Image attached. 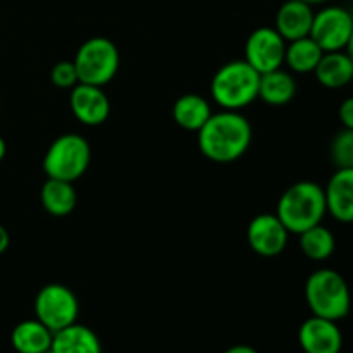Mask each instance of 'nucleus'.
<instances>
[{
    "label": "nucleus",
    "instance_id": "f257e3e1",
    "mask_svg": "<svg viewBox=\"0 0 353 353\" xmlns=\"http://www.w3.org/2000/svg\"><path fill=\"white\" fill-rule=\"evenodd\" d=\"M199 148L209 161L230 164L238 161L252 143V126L238 110L212 114L199 131Z\"/></svg>",
    "mask_w": 353,
    "mask_h": 353
},
{
    "label": "nucleus",
    "instance_id": "f03ea898",
    "mask_svg": "<svg viewBox=\"0 0 353 353\" xmlns=\"http://www.w3.org/2000/svg\"><path fill=\"white\" fill-rule=\"evenodd\" d=\"M327 214L324 188L314 181H299L281 195L276 216L293 234L323 223Z\"/></svg>",
    "mask_w": 353,
    "mask_h": 353
},
{
    "label": "nucleus",
    "instance_id": "7ed1b4c3",
    "mask_svg": "<svg viewBox=\"0 0 353 353\" xmlns=\"http://www.w3.org/2000/svg\"><path fill=\"white\" fill-rule=\"evenodd\" d=\"M305 300L317 317L340 321L350 314L352 295L348 283L334 269H317L307 278Z\"/></svg>",
    "mask_w": 353,
    "mask_h": 353
},
{
    "label": "nucleus",
    "instance_id": "20e7f679",
    "mask_svg": "<svg viewBox=\"0 0 353 353\" xmlns=\"http://www.w3.org/2000/svg\"><path fill=\"white\" fill-rule=\"evenodd\" d=\"M261 74L247 61L221 65L210 81V95L224 110H240L259 99Z\"/></svg>",
    "mask_w": 353,
    "mask_h": 353
},
{
    "label": "nucleus",
    "instance_id": "39448f33",
    "mask_svg": "<svg viewBox=\"0 0 353 353\" xmlns=\"http://www.w3.org/2000/svg\"><path fill=\"white\" fill-rule=\"evenodd\" d=\"M92 161L90 143L78 133L55 138L43 157V171L48 178L74 183L81 178Z\"/></svg>",
    "mask_w": 353,
    "mask_h": 353
},
{
    "label": "nucleus",
    "instance_id": "423d86ee",
    "mask_svg": "<svg viewBox=\"0 0 353 353\" xmlns=\"http://www.w3.org/2000/svg\"><path fill=\"white\" fill-rule=\"evenodd\" d=\"M79 83L105 86L119 71L121 55L114 41L103 37H93L83 41L74 57Z\"/></svg>",
    "mask_w": 353,
    "mask_h": 353
},
{
    "label": "nucleus",
    "instance_id": "0eeeda50",
    "mask_svg": "<svg viewBox=\"0 0 353 353\" xmlns=\"http://www.w3.org/2000/svg\"><path fill=\"white\" fill-rule=\"evenodd\" d=\"M34 316L52 333L64 330L78 321V296L71 288L61 283L45 285L34 299Z\"/></svg>",
    "mask_w": 353,
    "mask_h": 353
},
{
    "label": "nucleus",
    "instance_id": "6e6552de",
    "mask_svg": "<svg viewBox=\"0 0 353 353\" xmlns=\"http://www.w3.org/2000/svg\"><path fill=\"white\" fill-rule=\"evenodd\" d=\"M353 31V16L345 7L327 6L314 14L309 37L324 52L345 50Z\"/></svg>",
    "mask_w": 353,
    "mask_h": 353
},
{
    "label": "nucleus",
    "instance_id": "1a4fd4ad",
    "mask_svg": "<svg viewBox=\"0 0 353 353\" xmlns=\"http://www.w3.org/2000/svg\"><path fill=\"white\" fill-rule=\"evenodd\" d=\"M286 40L276 28L262 26L252 31L245 43V61L259 72L274 71L285 64Z\"/></svg>",
    "mask_w": 353,
    "mask_h": 353
},
{
    "label": "nucleus",
    "instance_id": "9d476101",
    "mask_svg": "<svg viewBox=\"0 0 353 353\" xmlns=\"http://www.w3.org/2000/svg\"><path fill=\"white\" fill-rule=\"evenodd\" d=\"M290 231L276 214H259L250 221L247 240L252 250L262 257H276L288 245Z\"/></svg>",
    "mask_w": 353,
    "mask_h": 353
},
{
    "label": "nucleus",
    "instance_id": "9b49d317",
    "mask_svg": "<svg viewBox=\"0 0 353 353\" xmlns=\"http://www.w3.org/2000/svg\"><path fill=\"white\" fill-rule=\"evenodd\" d=\"M69 103L76 119L86 126H100L110 114V100L102 86L78 83L72 88Z\"/></svg>",
    "mask_w": 353,
    "mask_h": 353
},
{
    "label": "nucleus",
    "instance_id": "f8f14e48",
    "mask_svg": "<svg viewBox=\"0 0 353 353\" xmlns=\"http://www.w3.org/2000/svg\"><path fill=\"white\" fill-rule=\"evenodd\" d=\"M300 347L305 353H340L343 336L336 321L312 316L300 326Z\"/></svg>",
    "mask_w": 353,
    "mask_h": 353
},
{
    "label": "nucleus",
    "instance_id": "ddd939ff",
    "mask_svg": "<svg viewBox=\"0 0 353 353\" xmlns=\"http://www.w3.org/2000/svg\"><path fill=\"white\" fill-rule=\"evenodd\" d=\"M327 214L338 223H353V168L336 169L324 188Z\"/></svg>",
    "mask_w": 353,
    "mask_h": 353
},
{
    "label": "nucleus",
    "instance_id": "4468645a",
    "mask_svg": "<svg viewBox=\"0 0 353 353\" xmlns=\"http://www.w3.org/2000/svg\"><path fill=\"white\" fill-rule=\"evenodd\" d=\"M314 9L302 0H286L276 14V31L288 41L305 38L310 34Z\"/></svg>",
    "mask_w": 353,
    "mask_h": 353
},
{
    "label": "nucleus",
    "instance_id": "2eb2a0df",
    "mask_svg": "<svg viewBox=\"0 0 353 353\" xmlns=\"http://www.w3.org/2000/svg\"><path fill=\"white\" fill-rule=\"evenodd\" d=\"M48 353H102V345L90 327L74 323L55 331Z\"/></svg>",
    "mask_w": 353,
    "mask_h": 353
},
{
    "label": "nucleus",
    "instance_id": "dca6fc26",
    "mask_svg": "<svg viewBox=\"0 0 353 353\" xmlns=\"http://www.w3.org/2000/svg\"><path fill=\"white\" fill-rule=\"evenodd\" d=\"M317 81L330 90L343 88L353 79V62L345 50L324 52L319 64L314 69Z\"/></svg>",
    "mask_w": 353,
    "mask_h": 353
},
{
    "label": "nucleus",
    "instance_id": "f3484780",
    "mask_svg": "<svg viewBox=\"0 0 353 353\" xmlns=\"http://www.w3.org/2000/svg\"><path fill=\"white\" fill-rule=\"evenodd\" d=\"M52 333L38 319H28L17 324L10 334V343L17 353H48L52 345Z\"/></svg>",
    "mask_w": 353,
    "mask_h": 353
},
{
    "label": "nucleus",
    "instance_id": "a211bd4d",
    "mask_svg": "<svg viewBox=\"0 0 353 353\" xmlns=\"http://www.w3.org/2000/svg\"><path fill=\"white\" fill-rule=\"evenodd\" d=\"M210 116L209 102L199 93H185L172 105V119L186 131H199Z\"/></svg>",
    "mask_w": 353,
    "mask_h": 353
},
{
    "label": "nucleus",
    "instance_id": "6ab92c4d",
    "mask_svg": "<svg viewBox=\"0 0 353 353\" xmlns=\"http://www.w3.org/2000/svg\"><path fill=\"white\" fill-rule=\"evenodd\" d=\"M41 205L50 216L64 217L74 210L78 203V193L69 181L48 178L41 186Z\"/></svg>",
    "mask_w": 353,
    "mask_h": 353
},
{
    "label": "nucleus",
    "instance_id": "aec40b11",
    "mask_svg": "<svg viewBox=\"0 0 353 353\" xmlns=\"http://www.w3.org/2000/svg\"><path fill=\"white\" fill-rule=\"evenodd\" d=\"M296 93V83L292 74L281 68L261 74L259 97L269 105H286Z\"/></svg>",
    "mask_w": 353,
    "mask_h": 353
},
{
    "label": "nucleus",
    "instance_id": "412c9836",
    "mask_svg": "<svg viewBox=\"0 0 353 353\" xmlns=\"http://www.w3.org/2000/svg\"><path fill=\"white\" fill-rule=\"evenodd\" d=\"M323 54V48L310 37L299 38V40L288 41V45H286L285 62L292 71L307 74V72H314Z\"/></svg>",
    "mask_w": 353,
    "mask_h": 353
},
{
    "label": "nucleus",
    "instance_id": "4be33fe9",
    "mask_svg": "<svg viewBox=\"0 0 353 353\" xmlns=\"http://www.w3.org/2000/svg\"><path fill=\"white\" fill-rule=\"evenodd\" d=\"M299 236L300 248H302L303 255H305L307 259H310V261L323 262L327 261V259L334 254L336 238L331 233V230L323 226V223L317 224V226L309 228V230H305L303 233H300Z\"/></svg>",
    "mask_w": 353,
    "mask_h": 353
},
{
    "label": "nucleus",
    "instance_id": "5701e85b",
    "mask_svg": "<svg viewBox=\"0 0 353 353\" xmlns=\"http://www.w3.org/2000/svg\"><path fill=\"white\" fill-rule=\"evenodd\" d=\"M330 157L336 169L353 168V130L343 128L334 134L330 145Z\"/></svg>",
    "mask_w": 353,
    "mask_h": 353
},
{
    "label": "nucleus",
    "instance_id": "b1692460",
    "mask_svg": "<svg viewBox=\"0 0 353 353\" xmlns=\"http://www.w3.org/2000/svg\"><path fill=\"white\" fill-rule=\"evenodd\" d=\"M50 79L57 88H74L79 83L76 65L72 61H61L52 68Z\"/></svg>",
    "mask_w": 353,
    "mask_h": 353
},
{
    "label": "nucleus",
    "instance_id": "393cba45",
    "mask_svg": "<svg viewBox=\"0 0 353 353\" xmlns=\"http://www.w3.org/2000/svg\"><path fill=\"white\" fill-rule=\"evenodd\" d=\"M338 116H340L341 124L347 130H353V97H348L341 102L340 110H338Z\"/></svg>",
    "mask_w": 353,
    "mask_h": 353
},
{
    "label": "nucleus",
    "instance_id": "a878e982",
    "mask_svg": "<svg viewBox=\"0 0 353 353\" xmlns=\"http://www.w3.org/2000/svg\"><path fill=\"white\" fill-rule=\"evenodd\" d=\"M10 245V236H9V231L6 230V228L0 224V254H3V252L9 248Z\"/></svg>",
    "mask_w": 353,
    "mask_h": 353
},
{
    "label": "nucleus",
    "instance_id": "bb28decb",
    "mask_svg": "<svg viewBox=\"0 0 353 353\" xmlns=\"http://www.w3.org/2000/svg\"><path fill=\"white\" fill-rule=\"evenodd\" d=\"M224 353H259L255 348L248 347V345H236V347H231L228 348Z\"/></svg>",
    "mask_w": 353,
    "mask_h": 353
},
{
    "label": "nucleus",
    "instance_id": "cd10ccee",
    "mask_svg": "<svg viewBox=\"0 0 353 353\" xmlns=\"http://www.w3.org/2000/svg\"><path fill=\"white\" fill-rule=\"evenodd\" d=\"M345 52H347L348 57H350L352 62H353V31H352V37H350V40H348L347 47H345Z\"/></svg>",
    "mask_w": 353,
    "mask_h": 353
},
{
    "label": "nucleus",
    "instance_id": "c85d7f7f",
    "mask_svg": "<svg viewBox=\"0 0 353 353\" xmlns=\"http://www.w3.org/2000/svg\"><path fill=\"white\" fill-rule=\"evenodd\" d=\"M6 152H7L6 140H3V138L0 137V162H2V161H3V157H6Z\"/></svg>",
    "mask_w": 353,
    "mask_h": 353
},
{
    "label": "nucleus",
    "instance_id": "c756f323",
    "mask_svg": "<svg viewBox=\"0 0 353 353\" xmlns=\"http://www.w3.org/2000/svg\"><path fill=\"white\" fill-rule=\"evenodd\" d=\"M302 2H307V3H310V6H319V3H324V2H327V0H302Z\"/></svg>",
    "mask_w": 353,
    "mask_h": 353
},
{
    "label": "nucleus",
    "instance_id": "7c9ffc66",
    "mask_svg": "<svg viewBox=\"0 0 353 353\" xmlns=\"http://www.w3.org/2000/svg\"><path fill=\"white\" fill-rule=\"evenodd\" d=\"M340 353H341V352H340Z\"/></svg>",
    "mask_w": 353,
    "mask_h": 353
}]
</instances>
